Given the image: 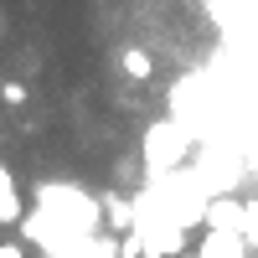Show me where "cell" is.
Masks as SVG:
<instances>
[{
	"mask_svg": "<svg viewBox=\"0 0 258 258\" xmlns=\"http://www.w3.org/2000/svg\"><path fill=\"white\" fill-rule=\"evenodd\" d=\"M119 73L135 78V83H150L155 78V62H150V52H140V47H124L119 52Z\"/></svg>",
	"mask_w": 258,
	"mask_h": 258,
	"instance_id": "obj_1",
	"label": "cell"
},
{
	"mask_svg": "<svg viewBox=\"0 0 258 258\" xmlns=\"http://www.w3.org/2000/svg\"><path fill=\"white\" fill-rule=\"evenodd\" d=\"M0 222H21V197H16V181L6 165H0Z\"/></svg>",
	"mask_w": 258,
	"mask_h": 258,
	"instance_id": "obj_2",
	"label": "cell"
},
{
	"mask_svg": "<svg viewBox=\"0 0 258 258\" xmlns=\"http://www.w3.org/2000/svg\"><path fill=\"white\" fill-rule=\"evenodd\" d=\"M135 222V207H124V202H109V227H129Z\"/></svg>",
	"mask_w": 258,
	"mask_h": 258,
	"instance_id": "obj_3",
	"label": "cell"
},
{
	"mask_svg": "<svg viewBox=\"0 0 258 258\" xmlns=\"http://www.w3.org/2000/svg\"><path fill=\"white\" fill-rule=\"evenodd\" d=\"M0 98L6 103H26V88H21V83H0Z\"/></svg>",
	"mask_w": 258,
	"mask_h": 258,
	"instance_id": "obj_4",
	"label": "cell"
},
{
	"mask_svg": "<svg viewBox=\"0 0 258 258\" xmlns=\"http://www.w3.org/2000/svg\"><path fill=\"white\" fill-rule=\"evenodd\" d=\"M0 258H26V243H0Z\"/></svg>",
	"mask_w": 258,
	"mask_h": 258,
	"instance_id": "obj_5",
	"label": "cell"
},
{
	"mask_svg": "<svg viewBox=\"0 0 258 258\" xmlns=\"http://www.w3.org/2000/svg\"><path fill=\"white\" fill-rule=\"evenodd\" d=\"M0 36H6V16H0Z\"/></svg>",
	"mask_w": 258,
	"mask_h": 258,
	"instance_id": "obj_6",
	"label": "cell"
},
{
	"mask_svg": "<svg viewBox=\"0 0 258 258\" xmlns=\"http://www.w3.org/2000/svg\"><path fill=\"white\" fill-rule=\"evenodd\" d=\"M181 258H197V253H181Z\"/></svg>",
	"mask_w": 258,
	"mask_h": 258,
	"instance_id": "obj_7",
	"label": "cell"
}]
</instances>
